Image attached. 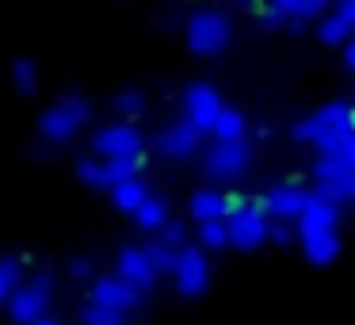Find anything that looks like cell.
Returning <instances> with one entry per match:
<instances>
[{"label": "cell", "mask_w": 355, "mask_h": 325, "mask_svg": "<svg viewBox=\"0 0 355 325\" xmlns=\"http://www.w3.org/2000/svg\"><path fill=\"white\" fill-rule=\"evenodd\" d=\"M347 131H355V103L332 100V103H324V108L302 115L298 123L291 126V138L302 142V146L324 149L336 134H347Z\"/></svg>", "instance_id": "obj_1"}, {"label": "cell", "mask_w": 355, "mask_h": 325, "mask_svg": "<svg viewBox=\"0 0 355 325\" xmlns=\"http://www.w3.org/2000/svg\"><path fill=\"white\" fill-rule=\"evenodd\" d=\"M88 119H92V103H88L85 96L69 92L39 115V138L46 142V146H69V142L88 126Z\"/></svg>", "instance_id": "obj_2"}, {"label": "cell", "mask_w": 355, "mask_h": 325, "mask_svg": "<svg viewBox=\"0 0 355 325\" xmlns=\"http://www.w3.org/2000/svg\"><path fill=\"white\" fill-rule=\"evenodd\" d=\"M202 176L214 180V184H237L241 176H248L252 169V146L248 138H237V142H210L202 149Z\"/></svg>", "instance_id": "obj_3"}, {"label": "cell", "mask_w": 355, "mask_h": 325, "mask_svg": "<svg viewBox=\"0 0 355 325\" xmlns=\"http://www.w3.org/2000/svg\"><path fill=\"white\" fill-rule=\"evenodd\" d=\"M184 39H187V50H191V54H199V58H218L225 47H230L233 27H230V19H225V12H218V8H199V12H191V19H187Z\"/></svg>", "instance_id": "obj_4"}, {"label": "cell", "mask_w": 355, "mask_h": 325, "mask_svg": "<svg viewBox=\"0 0 355 325\" xmlns=\"http://www.w3.org/2000/svg\"><path fill=\"white\" fill-rule=\"evenodd\" d=\"M50 306H54V276L50 272H35V276H24L19 291L12 294L8 317L16 325H31V322L50 317Z\"/></svg>", "instance_id": "obj_5"}, {"label": "cell", "mask_w": 355, "mask_h": 325, "mask_svg": "<svg viewBox=\"0 0 355 325\" xmlns=\"http://www.w3.org/2000/svg\"><path fill=\"white\" fill-rule=\"evenodd\" d=\"M92 153L103 161H146V138L134 123H107L92 134Z\"/></svg>", "instance_id": "obj_6"}, {"label": "cell", "mask_w": 355, "mask_h": 325, "mask_svg": "<svg viewBox=\"0 0 355 325\" xmlns=\"http://www.w3.org/2000/svg\"><path fill=\"white\" fill-rule=\"evenodd\" d=\"M271 241V215L263 207V199H252L241 215L230 218V245L241 253H252V249L268 245Z\"/></svg>", "instance_id": "obj_7"}, {"label": "cell", "mask_w": 355, "mask_h": 325, "mask_svg": "<svg viewBox=\"0 0 355 325\" xmlns=\"http://www.w3.org/2000/svg\"><path fill=\"white\" fill-rule=\"evenodd\" d=\"M172 283L184 299H202L210 291V256L199 245H184L172 268Z\"/></svg>", "instance_id": "obj_8"}, {"label": "cell", "mask_w": 355, "mask_h": 325, "mask_svg": "<svg viewBox=\"0 0 355 325\" xmlns=\"http://www.w3.org/2000/svg\"><path fill=\"white\" fill-rule=\"evenodd\" d=\"M202 138H207V134H202L191 119H176V123H164L161 131L153 134V149L164 161H187V157H195L202 149Z\"/></svg>", "instance_id": "obj_9"}, {"label": "cell", "mask_w": 355, "mask_h": 325, "mask_svg": "<svg viewBox=\"0 0 355 325\" xmlns=\"http://www.w3.org/2000/svg\"><path fill=\"white\" fill-rule=\"evenodd\" d=\"M115 276L123 279V283L130 287L134 294L149 299V294L157 291V279H161V272H157V264L149 260L146 245H126L123 253L115 256Z\"/></svg>", "instance_id": "obj_10"}, {"label": "cell", "mask_w": 355, "mask_h": 325, "mask_svg": "<svg viewBox=\"0 0 355 325\" xmlns=\"http://www.w3.org/2000/svg\"><path fill=\"white\" fill-rule=\"evenodd\" d=\"M309 180H313V195H321V199H332L340 207L355 203V172L340 169L329 157H317L313 169H309Z\"/></svg>", "instance_id": "obj_11"}, {"label": "cell", "mask_w": 355, "mask_h": 325, "mask_svg": "<svg viewBox=\"0 0 355 325\" xmlns=\"http://www.w3.org/2000/svg\"><path fill=\"white\" fill-rule=\"evenodd\" d=\"M222 111H225V103H222V96H218L214 85H207V81H191V85L184 88V119H191L202 134L214 131V123H218Z\"/></svg>", "instance_id": "obj_12"}, {"label": "cell", "mask_w": 355, "mask_h": 325, "mask_svg": "<svg viewBox=\"0 0 355 325\" xmlns=\"http://www.w3.org/2000/svg\"><path fill=\"white\" fill-rule=\"evenodd\" d=\"M85 302H96V306H107V310H115V314L130 317L134 310L141 306V294H134L119 276H96L92 287H88V299Z\"/></svg>", "instance_id": "obj_13"}, {"label": "cell", "mask_w": 355, "mask_h": 325, "mask_svg": "<svg viewBox=\"0 0 355 325\" xmlns=\"http://www.w3.org/2000/svg\"><path fill=\"white\" fill-rule=\"evenodd\" d=\"M309 195L313 192H306L302 184H275V188H268L260 199H263V207H268V215L275 218V222H298L306 203H309Z\"/></svg>", "instance_id": "obj_14"}, {"label": "cell", "mask_w": 355, "mask_h": 325, "mask_svg": "<svg viewBox=\"0 0 355 325\" xmlns=\"http://www.w3.org/2000/svg\"><path fill=\"white\" fill-rule=\"evenodd\" d=\"M187 215L199 222H230V192L222 188H195L187 199Z\"/></svg>", "instance_id": "obj_15"}, {"label": "cell", "mask_w": 355, "mask_h": 325, "mask_svg": "<svg viewBox=\"0 0 355 325\" xmlns=\"http://www.w3.org/2000/svg\"><path fill=\"white\" fill-rule=\"evenodd\" d=\"M298 238L302 233H324V230H336L340 226V203L332 199H321V195H309L306 210H302L298 222Z\"/></svg>", "instance_id": "obj_16"}, {"label": "cell", "mask_w": 355, "mask_h": 325, "mask_svg": "<svg viewBox=\"0 0 355 325\" xmlns=\"http://www.w3.org/2000/svg\"><path fill=\"white\" fill-rule=\"evenodd\" d=\"M302 256H306L309 264H317V268H324V264H332L340 256V233L336 230H324V233H302Z\"/></svg>", "instance_id": "obj_17"}, {"label": "cell", "mask_w": 355, "mask_h": 325, "mask_svg": "<svg viewBox=\"0 0 355 325\" xmlns=\"http://www.w3.org/2000/svg\"><path fill=\"white\" fill-rule=\"evenodd\" d=\"M130 218H134V226H138L141 233H153V238H157V233H161L164 226L172 222V215H168V203H164L157 192H149V195H146V203H141V207L134 210Z\"/></svg>", "instance_id": "obj_18"}, {"label": "cell", "mask_w": 355, "mask_h": 325, "mask_svg": "<svg viewBox=\"0 0 355 325\" xmlns=\"http://www.w3.org/2000/svg\"><path fill=\"white\" fill-rule=\"evenodd\" d=\"M146 195H149V188L141 184V176H130V180H123V184L111 188V203H115L123 215H134V210L146 203Z\"/></svg>", "instance_id": "obj_19"}, {"label": "cell", "mask_w": 355, "mask_h": 325, "mask_svg": "<svg viewBox=\"0 0 355 325\" xmlns=\"http://www.w3.org/2000/svg\"><path fill=\"white\" fill-rule=\"evenodd\" d=\"M275 4L283 12V19H291V27H302L309 19H321L329 0H275Z\"/></svg>", "instance_id": "obj_20"}, {"label": "cell", "mask_w": 355, "mask_h": 325, "mask_svg": "<svg viewBox=\"0 0 355 325\" xmlns=\"http://www.w3.org/2000/svg\"><path fill=\"white\" fill-rule=\"evenodd\" d=\"M214 134L218 142H237V138H248V119H245V111H237V108H225L222 115H218V123H214Z\"/></svg>", "instance_id": "obj_21"}, {"label": "cell", "mask_w": 355, "mask_h": 325, "mask_svg": "<svg viewBox=\"0 0 355 325\" xmlns=\"http://www.w3.org/2000/svg\"><path fill=\"white\" fill-rule=\"evenodd\" d=\"M24 283V260L19 256H0V306H8L12 294Z\"/></svg>", "instance_id": "obj_22"}, {"label": "cell", "mask_w": 355, "mask_h": 325, "mask_svg": "<svg viewBox=\"0 0 355 325\" xmlns=\"http://www.w3.org/2000/svg\"><path fill=\"white\" fill-rule=\"evenodd\" d=\"M317 153H321V157H329V161H336L340 169L355 172V131L336 134V138H332L324 149H317Z\"/></svg>", "instance_id": "obj_23"}, {"label": "cell", "mask_w": 355, "mask_h": 325, "mask_svg": "<svg viewBox=\"0 0 355 325\" xmlns=\"http://www.w3.org/2000/svg\"><path fill=\"white\" fill-rule=\"evenodd\" d=\"M352 35H355V31L344 24V16H336V12H329V16L317 19V39H321L324 47H344Z\"/></svg>", "instance_id": "obj_24"}, {"label": "cell", "mask_w": 355, "mask_h": 325, "mask_svg": "<svg viewBox=\"0 0 355 325\" xmlns=\"http://www.w3.org/2000/svg\"><path fill=\"white\" fill-rule=\"evenodd\" d=\"M195 233H199V249H207V253L230 249V222H199Z\"/></svg>", "instance_id": "obj_25"}, {"label": "cell", "mask_w": 355, "mask_h": 325, "mask_svg": "<svg viewBox=\"0 0 355 325\" xmlns=\"http://www.w3.org/2000/svg\"><path fill=\"white\" fill-rule=\"evenodd\" d=\"M111 108H115L126 123H134V119L146 115V96H141L138 88H126V92H119L115 100H111Z\"/></svg>", "instance_id": "obj_26"}, {"label": "cell", "mask_w": 355, "mask_h": 325, "mask_svg": "<svg viewBox=\"0 0 355 325\" xmlns=\"http://www.w3.org/2000/svg\"><path fill=\"white\" fill-rule=\"evenodd\" d=\"M77 176L80 184L88 188H100V192H107V176H103V157H77Z\"/></svg>", "instance_id": "obj_27"}, {"label": "cell", "mask_w": 355, "mask_h": 325, "mask_svg": "<svg viewBox=\"0 0 355 325\" xmlns=\"http://www.w3.org/2000/svg\"><path fill=\"white\" fill-rule=\"evenodd\" d=\"M80 325H130V317L115 314L107 306H96V302H85L80 306Z\"/></svg>", "instance_id": "obj_28"}, {"label": "cell", "mask_w": 355, "mask_h": 325, "mask_svg": "<svg viewBox=\"0 0 355 325\" xmlns=\"http://www.w3.org/2000/svg\"><path fill=\"white\" fill-rule=\"evenodd\" d=\"M146 253H149V260L157 264V272H161V276H172L180 249H172V245H164L161 238H153V241H146Z\"/></svg>", "instance_id": "obj_29"}, {"label": "cell", "mask_w": 355, "mask_h": 325, "mask_svg": "<svg viewBox=\"0 0 355 325\" xmlns=\"http://www.w3.org/2000/svg\"><path fill=\"white\" fill-rule=\"evenodd\" d=\"M12 85H16L24 96H31L35 88H39V69H35V62H27V58L12 62Z\"/></svg>", "instance_id": "obj_30"}, {"label": "cell", "mask_w": 355, "mask_h": 325, "mask_svg": "<svg viewBox=\"0 0 355 325\" xmlns=\"http://www.w3.org/2000/svg\"><path fill=\"white\" fill-rule=\"evenodd\" d=\"M252 16L260 19V24H268V27L283 24V12H279L275 0H252Z\"/></svg>", "instance_id": "obj_31"}, {"label": "cell", "mask_w": 355, "mask_h": 325, "mask_svg": "<svg viewBox=\"0 0 355 325\" xmlns=\"http://www.w3.org/2000/svg\"><path fill=\"white\" fill-rule=\"evenodd\" d=\"M65 276H69L73 283H92V279H96L92 260H88V256H73V260H69V268H65Z\"/></svg>", "instance_id": "obj_32"}, {"label": "cell", "mask_w": 355, "mask_h": 325, "mask_svg": "<svg viewBox=\"0 0 355 325\" xmlns=\"http://www.w3.org/2000/svg\"><path fill=\"white\" fill-rule=\"evenodd\" d=\"M157 238H161L164 245H172V249H184V245H187V233H184V226H180L176 218H172V222L164 226V230L157 233Z\"/></svg>", "instance_id": "obj_33"}, {"label": "cell", "mask_w": 355, "mask_h": 325, "mask_svg": "<svg viewBox=\"0 0 355 325\" xmlns=\"http://www.w3.org/2000/svg\"><path fill=\"white\" fill-rule=\"evenodd\" d=\"M291 238H294V226H291V222H275V218H271V241L286 245Z\"/></svg>", "instance_id": "obj_34"}, {"label": "cell", "mask_w": 355, "mask_h": 325, "mask_svg": "<svg viewBox=\"0 0 355 325\" xmlns=\"http://www.w3.org/2000/svg\"><path fill=\"white\" fill-rule=\"evenodd\" d=\"M344 65H347V69H355V35L344 42Z\"/></svg>", "instance_id": "obj_35"}, {"label": "cell", "mask_w": 355, "mask_h": 325, "mask_svg": "<svg viewBox=\"0 0 355 325\" xmlns=\"http://www.w3.org/2000/svg\"><path fill=\"white\" fill-rule=\"evenodd\" d=\"M31 325H58V322H50V317H42V322H31Z\"/></svg>", "instance_id": "obj_36"}, {"label": "cell", "mask_w": 355, "mask_h": 325, "mask_svg": "<svg viewBox=\"0 0 355 325\" xmlns=\"http://www.w3.org/2000/svg\"><path fill=\"white\" fill-rule=\"evenodd\" d=\"M336 4H340V0H336Z\"/></svg>", "instance_id": "obj_37"}]
</instances>
